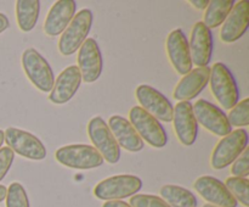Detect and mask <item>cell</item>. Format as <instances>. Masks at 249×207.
<instances>
[{
	"label": "cell",
	"instance_id": "32",
	"mask_svg": "<svg viewBox=\"0 0 249 207\" xmlns=\"http://www.w3.org/2000/svg\"><path fill=\"white\" fill-rule=\"evenodd\" d=\"M189 2L197 10H206L209 4L208 0H190Z\"/></svg>",
	"mask_w": 249,
	"mask_h": 207
},
{
	"label": "cell",
	"instance_id": "10",
	"mask_svg": "<svg viewBox=\"0 0 249 207\" xmlns=\"http://www.w3.org/2000/svg\"><path fill=\"white\" fill-rule=\"evenodd\" d=\"M192 110L197 123H201L202 127L214 135L225 136L232 132L228 114L212 102L204 99L197 100L196 104L192 106Z\"/></svg>",
	"mask_w": 249,
	"mask_h": 207
},
{
	"label": "cell",
	"instance_id": "33",
	"mask_svg": "<svg viewBox=\"0 0 249 207\" xmlns=\"http://www.w3.org/2000/svg\"><path fill=\"white\" fill-rule=\"evenodd\" d=\"M9 26H10L9 19H7L4 14L0 12V34H1L4 31H6V29L9 28Z\"/></svg>",
	"mask_w": 249,
	"mask_h": 207
},
{
	"label": "cell",
	"instance_id": "20",
	"mask_svg": "<svg viewBox=\"0 0 249 207\" xmlns=\"http://www.w3.org/2000/svg\"><path fill=\"white\" fill-rule=\"evenodd\" d=\"M77 4L73 0H58L51 6L45 22L44 32L49 37H56L63 33L75 15Z\"/></svg>",
	"mask_w": 249,
	"mask_h": 207
},
{
	"label": "cell",
	"instance_id": "12",
	"mask_svg": "<svg viewBox=\"0 0 249 207\" xmlns=\"http://www.w3.org/2000/svg\"><path fill=\"white\" fill-rule=\"evenodd\" d=\"M78 66L82 80L90 84L97 80L104 70V58L101 50L94 38H87L78 51Z\"/></svg>",
	"mask_w": 249,
	"mask_h": 207
},
{
	"label": "cell",
	"instance_id": "25",
	"mask_svg": "<svg viewBox=\"0 0 249 207\" xmlns=\"http://www.w3.org/2000/svg\"><path fill=\"white\" fill-rule=\"evenodd\" d=\"M225 187L232 194L236 201H240L245 207H249V180L248 178L229 177L225 180Z\"/></svg>",
	"mask_w": 249,
	"mask_h": 207
},
{
	"label": "cell",
	"instance_id": "6",
	"mask_svg": "<svg viewBox=\"0 0 249 207\" xmlns=\"http://www.w3.org/2000/svg\"><path fill=\"white\" fill-rule=\"evenodd\" d=\"M129 122L135 128L142 141L150 146L162 149L167 145L168 136L162 124L140 106L131 107L129 111Z\"/></svg>",
	"mask_w": 249,
	"mask_h": 207
},
{
	"label": "cell",
	"instance_id": "23",
	"mask_svg": "<svg viewBox=\"0 0 249 207\" xmlns=\"http://www.w3.org/2000/svg\"><path fill=\"white\" fill-rule=\"evenodd\" d=\"M160 197L170 207H197L196 196L186 188L168 184L160 188Z\"/></svg>",
	"mask_w": 249,
	"mask_h": 207
},
{
	"label": "cell",
	"instance_id": "21",
	"mask_svg": "<svg viewBox=\"0 0 249 207\" xmlns=\"http://www.w3.org/2000/svg\"><path fill=\"white\" fill-rule=\"evenodd\" d=\"M107 124L119 148H123L129 152H139L142 150L145 143L128 119L122 116H112Z\"/></svg>",
	"mask_w": 249,
	"mask_h": 207
},
{
	"label": "cell",
	"instance_id": "26",
	"mask_svg": "<svg viewBox=\"0 0 249 207\" xmlns=\"http://www.w3.org/2000/svg\"><path fill=\"white\" fill-rule=\"evenodd\" d=\"M6 207H31L28 195L21 183H11L6 192Z\"/></svg>",
	"mask_w": 249,
	"mask_h": 207
},
{
	"label": "cell",
	"instance_id": "18",
	"mask_svg": "<svg viewBox=\"0 0 249 207\" xmlns=\"http://www.w3.org/2000/svg\"><path fill=\"white\" fill-rule=\"evenodd\" d=\"M82 84V75L77 66L72 65L65 68L56 78L53 87L49 94V100L55 105L67 104Z\"/></svg>",
	"mask_w": 249,
	"mask_h": 207
},
{
	"label": "cell",
	"instance_id": "36",
	"mask_svg": "<svg viewBox=\"0 0 249 207\" xmlns=\"http://www.w3.org/2000/svg\"><path fill=\"white\" fill-rule=\"evenodd\" d=\"M203 207H216V206H214V205H209V204H206V205H204Z\"/></svg>",
	"mask_w": 249,
	"mask_h": 207
},
{
	"label": "cell",
	"instance_id": "9",
	"mask_svg": "<svg viewBox=\"0 0 249 207\" xmlns=\"http://www.w3.org/2000/svg\"><path fill=\"white\" fill-rule=\"evenodd\" d=\"M7 148L22 157L40 161L46 157V148L39 138L27 131L10 127L4 132Z\"/></svg>",
	"mask_w": 249,
	"mask_h": 207
},
{
	"label": "cell",
	"instance_id": "34",
	"mask_svg": "<svg viewBox=\"0 0 249 207\" xmlns=\"http://www.w3.org/2000/svg\"><path fill=\"white\" fill-rule=\"evenodd\" d=\"M6 192H7L6 187H4V185H0V202L4 201L5 200V197H6Z\"/></svg>",
	"mask_w": 249,
	"mask_h": 207
},
{
	"label": "cell",
	"instance_id": "13",
	"mask_svg": "<svg viewBox=\"0 0 249 207\" xmlns=\"http://www.w3.org/2000/svg\"><path fill=\"white\" fill-rule=\"evenodd\" d=\"M195 190L203 197L209 205L216 207H237L238 202L232 196L223 182L211 175H202L197 178L194 184Z\"/></svg>",
	"mask_w": 249,
	"mask_h": 207
},
{
	"label": "cell",
	"instance_id": "2",
	"mask_svg": "<svg viewBox=\"0 0 249 207\" xmlns=\"http://www.w3.org/2000/svg\"><path fill=\"white\" fill-rule=\"evenodd\" d=\"M211 90L220 106L231 110L238 102L240 92L231 71L223 62L214 63L209 75Z\"/></svg>",
	"mask_w": 249,
	"mask_h": 207
},
{
	"label": "cell",
	"instance_id": "17",
	"mask_svg": "<svg viewBox=\"0 0 249 207\" xmlns=\"http://www.w3.org/2000/svg\"><path fill=\"white\" fill-rule=\"evenodd\" d=\"M249 24V4L246 0L235 2L232 10L224 21L220 29L221 41L231 44L242 38L248 29Z\"/></svg>",
	"mask_w": 249,
	"mask_h": 207
},
{
	"label": "cell",
	"instance_id": "1",
	"mask_svg": "<svg viewBox=\"0 0 249 207\" xmlns=\"http://www.w3.org/2000/svg\"><path fill=\"white\" fill-rule=\"evenodd\" d=\"M94 15L91 10L83 9L74 15L58 40V51L63 56H71L79 50L91 29Z\"/></svg>",
	"mask_w": 249,
	"mask_h": 207
},
{
	"label": "cell",
	"instance_id": "30",
	"mask_svg": "<svg viewBox=\"0 0 249 207\" xmlns=\"http://www.w3.org/2000/svg\"><path fill=\"white\" fill-rule=\"evenodd\" d=\"M15 152L10 148L5 146V148L0 149V182L6 177L7 172L11 168L12 162H14Z\"/></svg>",
	"mask_w": 249,
	"mask_h": 207
},
{
	"label": "cell",
	"instance_id": "16",
	"mask_svg": "<svg viewBox=\"0 0 249 207\" xmlns=\"http://www.w3.org/2000/svg\"><path fill=\"white\" fill-rule=\"evenodd\" d=\"M192 65L206 67L212 60L213 53V36L203 22H196L192 27L191 38L189 43Z\"/></svg>",
	"mask_w": 249,
	"mask_h": 207
},
{
	"label": "cell",
	"instance_id": "15",
	"mask_svg": "<svg viewBox=\"0 0 249 207\" xmlns=\"http://www.w3.org/2000/svg\"><path fill=\"white\" fill-rule=\"evenodd\" d=\"M165 49L170 63L179 75H187L192 70V60L189 41L181 29L170 32L165 41Z\"/></svg>",
	"mask_w": 249,
	"mask_h": 207
},
{
	"label": "cell",
	"instance_id": "35",
	"mask_svg": "<svg viewBox=\"0 0 249 207\" xmlns=\"http://www.w3.org/2000/svg\"><path fill=\"white\" fill-rule=\"evenodd\" d=\"M2 144H4V131L0 129V149H1Z\"/></svg>",
	"mask_w": 249,
	"mask_h": 207
},
{
	"label": "cell",
	"instance_id": "27",
	"mask_svg": "<svg viewBox=\"0 0 249 207\" xmlns=\"http://www.w3.org/2000/svg\"><path fill=\"white\" fill-rule=\"evenodd\" d=\"M229 122L231 127H241L249 126V99L246 97L242 101L237 102L232 109L230 110V113L228 116Z\"/></svg>",
	"mask_w": 249,
	"mask_h": 207
},
{
	"label": "cell",
	"instance_id": "7",
	"mask_svg": "<svg viewBox=\"0 0 249 207\" xmlns=\"http://www.w3.org/2000/svg\"><path fill=\"white\" fill-rule=\"evenodd\" d=\"M142 188V180L136 175L119 174L101 180L95 187L94 195L104 201H116V200L131 197L140 191Z\"/></svg>",
	"mask_w": 249,
	"mask_h": 207
},
{
	"label": "cell",
	"instance_id": "31",
	"mask_svg": "<svg viewBox=\"0 0 249 207\" xmlns=\"http://www.w3.org/2000/svg\"><path fill=\"white\" fill-rule=\"evenodd\" d=\"M102 207H131L128 202L122 201V200H116V201H106Z\"/></svg>",
	"mask_w": 249,
	"mask_h": 207
},
{
	"label": "cell",
	"instance_id": "19",
	"mask_svg": "<svg viewBox=\"0 0 249 207\" xmlns=\"http://www.w3.org/2000/svg\"><path fill=\"white\" fill-rule=\"evenodd\" d=\"M211 68L206 67L192 68L187 75H185L175 87L173 97L178 101H190L203 92L209 83Z\"/></svg>",
	"mask_w": 249,
	"mask_h": 207
},
{
	"label": "cell",
	"instance_id": "5",
	"mask_svg": "<svg viewBox=\"0 0 249 207\" xmlns=\"http://www.w3.org/2000/svg\"><path fill=\"white\" fill-rule=\"evenodd\" d=\"M55 158L60 165L73 169H92L104 165V158L91 145L74 144L57 149Z\"/></svg>",
	"mask_w": 249,
	"mask_h": 207
},
{
	"label": "cell",
	"instance_id": "8",
	"mask_svg": "<svg viewBox=\"0 0 249 207\" xmlns=\"http://www.w3.org/2000/svg\"><path fill=\"white\" fill-rule=\"evenodd\" d=\"M88 134L104 161L114 165L121 158V148L114 139L108 124L101 117H94L88 123Z\"/></svg>",
	"mask_w": 249,
	"mask_h": 207
},
{
	"label": "cell",
	"instance_id": "11",
	"mask_svg": "<svg viewBox=\"0 0 249 207\" xmlns=\"http://www.w3.org/2000/svg\"><path fill=\"white\" fill-rule=\"evenodd\" d=\"M135 96L141 109L155 117L158 121L169 123L173 121L174 107L160 92L148 84H141L136 88Z\"/></svg>",
	"mask_w": 249,
	"mask_h": 207
},
{
	"label": "cell",
	"instance_id": "28",
	"mask_svg": "<svg viewBox=\"0 0 249 207\" xmlns=\"http://www.w3.org/2000/svg\"><path fill=\"white\" fill-rule=\"evenodd\" d=\"M131 207H170L162 197L156 195L135 194L129 202Z\"/></svg>",
	"mask_w": 249,
	"mask_h": 207
},
{
	"label": "cell",
	"instance_id": "29",
	"mask_svg": "<svg viewBox=\"0 0 249 207\" xmlns=\"http://www.w3.org/2000/svg\"><path fill=\"white\" fill-rule=\"evenodd\" d=\"M231 173L233 177L247 178L249 174V148L246 149L235 160L231 167Z\"/></svg>",
	"mask_w": 249,
	"mask_h": 207
},
{
	"label": "cell",
	"instance_id": "14",
	"mask_svg": "<svg viewBox=\"0 0 249 207\" xmlns=\"http://www.w3.org/2000/svg\"><path fill=\"white\" fill-rule=\"evenodd\" d=\"M173 124L177 138L182 145H194L198 134V123L190 101H180L174 107Z\"/></svg>",
	"mask_w": 249,
	"mask_h": 207
},
{
	"label": "cell",
	"instance_id": "22",
	"mask_svg": "<svg viewBox=\"0 0 249 207\" xmlns=\"http://www.w3.org/2000/svg\"><path fill=\"white\" fill-rule=\"evenodd\" d=\"M40 14L39 0H17L16 19L22 32H31L38 22Z\"/></svg>",
	"mask_w": 249,
	"mask_h": 207
},
{
	"label": "cell",
	"instance_id": "24",
	"mask_svg": "<svg viewBox=\"0 0 249 207\" xmlns=\"http://www.w3.org/2000/svg\"><path fill=\"white\" fill-rule=\"evenodd\" d=\"M235 0H212L203 15V23L209 29L221 26L232 10Z\"/></svg>",
	"mask_w": 249,
	"mask_h": 207
},
{
	"label": "cell",
	"instance_id": "4",
	"mask_svg": "<svg viewBox=\"0 0 249 207\" xmlns=\"http://www.w3.org/2000/svg\"><path fill=\"white\" fill-rule=\"evenodd\" d=\"M248 148V132L246 129H236L223 136L213 149L211 165L214 169H224L235 162L236 158Z\"/></svg>",
	"mask_w": 249,
	"mask_h": 207
},
{
	"label": "cell",
	"instance_id": "3",
	"mask_svg": "<svg viewBox=\"0 0 249 207\" xmlns=\"http://www.w3.org/2000/svg\"><path fill=\"white\" fill-rule=\"evenodd\" d=\"M21 62L32 84L40 92L50 93L55 83V75L48 60L38 50L29 48L22 54Z\"/></svg>",
	"mask_w": 249,
	"mask_h": 207
}]
</instances>
